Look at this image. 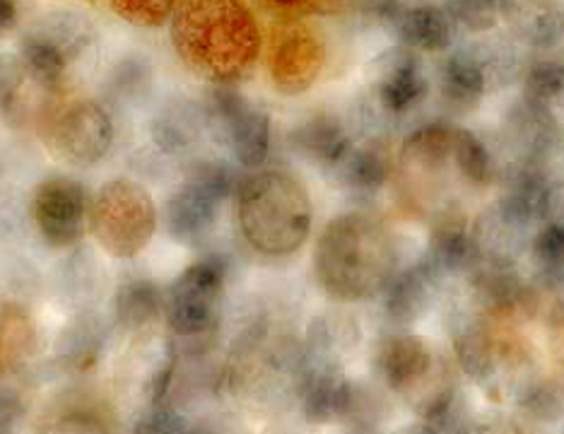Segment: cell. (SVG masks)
Returning <instances> with one entry per match:
<instances>
[{
  "label": "cell",
  "instance_id": "cell-1",
  "mask_svg": "<svg viewBox=\"0 0 564 434\" xmlns=\"http://www.w3.org/2000/svg\"><path fill=\"white\" fill-rule=\"evenodd\" d=\"M176 56L210 85H237L261 58L263 36L243 0H182L170 24Z\"/></svg>",
  "mask_w": 564,
  "mask_h": 434
},
{
  "label": "cell",
  "instance_id": "cell-2",
  "mask_svg": "<svg viewBox=\"0 0 564 434\" xmlns=\"http://www.w3.org/2000/svg\"><path fill=\"white\" fill-rule=\"evenodd\" d=\"M395 271V237L367 213L336 215L316 239L314 275L333 302L352 304L379 297Z\"/></svg>",
  "mask_w": 564,
  "mask_h": 434
},
{
  "label": "cell",
  "instance_id": "cell-3",
  "mask_svg": "<svg viewBox=\"0 0 564 434\" xmlns=\"http://www.w3.org/2000/svg\"><path fill=\"white\" fill-rule=\"evenodd\" d=\"M235 206L243 241L263 257H292L312 235V196L290 172L256 170L241 176Z\"/></svg>",
  "mask_w": 564,
  "mask_h": 434
},
{
  "label": "cell",
  "instance_id": "cell-4",
  "mask_svg": "<svg viewBox=\"0 0 564 434\" xmlns=\"http://www.w3.org/2000/svg\"><path fill=\"white\" fill-rule=\"evenodd\" d=\"M452 343L456 367L492 401L511 399L525 375L535 369L523 343L502 334L497 322L470 304L454 310Z\"/></svg>",
  "mask_w": 564,
  "mask_h": 434
},
{
  "label": "cell",
  "instance_id": "cell-5",
  "mask_svg": "<svg viewBox=\"0 0 564 434\" xmlns=\"http://www.w3.org/2000/svg\"><path fill=\"white\" fill-rule=\"evenodd\" d=\"M158 223L155 200L133 178H111L89 200L87 229L99 249L113 259H133L143 253L158 232Z\"/></svg>",
  "mask_w": 564,
  "mask_h": 434
},
{
  "label": "cell",
  "instance_id": "cell-6",
  "mask_svg": "<svg viewBox=\"0 0 564 434\" xmlns=\"http://www.w3.org/2000/svg\"><path fill=\"white\" fill-rule=\"evenodd\" d=\"M241 178L225 160H198L191 164L184 184L166 198L162 220L178 245H198L213 232L229 196L237 194Z\"/></svg>",
  "mask_w": 564,
  "mask_h": 434
},
{
  "label": "cell",
  "instance_id": "cell-7",
  "mask_svg": "<svg viewBox=\"0 0 564 434\" xmlns=\"http://www.w3.org/2000/svg\"><path fill=\"white\" fill-rule=\"evenodd\" d=\"M205 126L243 170H261L273 148V119L235 85H213L203 101Z\"/></svg>",
  "mask_w": 564,
  "mask_h": 434
},
{
  "label": "cell",
  "instance_id": "cell-8",
  "mask_svg": "<svg viewBox=\"0 0 564 434\" xmlns=\"http://www.w3.org/2000/svg\"><path fill=\"white\" fill-rule=\"evenodd\" d=\"M227 285V265L223 259L208 257L184 268L166 292V324L182 338H200L220 322Z\"/></svg>",
  "mask_w": 564,
  "mask_h": 434
},
{
  "label": "cell",
  "instance_id": "cell-9",
  "mask_svg": "<svg viewBox=\"0 0 564 434\" xmlns=\"http://www.w3.org/2000/svg\"><path fill=\"white\" fill-rule=\"evenodd\" d=\"M93 42V28L78 12H48L22 36L20 61L28 78L51 89Z\"/></svg>",
  "mask_w": 564,
  "mask_h": 434
},
{
  "label": "cell",
  "instance_id": "cell-10",
  "mask_svg": "<svg viewBox=\"0 0 564 434\" xmlns=\"http://www.w3.org/2000/svg\"><path fill=\"white\" fill-rule=\"evenodd\" d=\"M326 58V42L318 30L300 20H288L268 44V78L282 97H300L322 78Z\"/></svg>",
  "mask_w": 564,
  "mask_h": 434
},
{
  "label": "cell",
  "instance_id": "cell-11",
  "mask_svg": "<svg viewBox=\"0 0 564 434\" xmlns=\"http://www.w3.org/2000/svg\"><path fill=\"white\" fill-rule=\"evenodd\" d=\"M89 194L73 176H48L34 188L30 217L44 245L70 249L80 245L89 220Z\"/></svg>",
  "mask_w": 564,
  "mask_h": 434
},
{
  "label": "cell",
  "instance_id": "cell-12",
  "mask_svg": "<svg viewBox=\"0 0 564 434\" xmlns=\"http://www.w3.org/2000/svg\"><path fill=\"white\" fill-rule=\"evenodd\" d=\"M51 155L70 167L89 170L109 155L113 145V121L95 99H78L63 109L48 129Z\"/></svg>",
  "mask_w": 564,
  "mask_h": 434
},
{
  "label": "cell",
  "instance_id": "cell-13",
  "mask_svg": "<svg viewBox=\"0 0 564 434\" xmlns=\"http://www.w3.org/2000/svg\"><path fill=\"white\" fill-rule=\"evenodd\" d=\"M468 304L497 324L525 322L541 314V292L519 265L476 263L466 275Z\"/></svg>",
  "mask_w": 564,
  "mask_h": 434
},
{
  "label": "cell",
  "instance_id": "cell-14",
  "mask_svg": "<svg viewBox=\"0 0 564 434\" xmlns=\"http://www.w3.org/2000/svg\"><path fill=\"white\" fill-rule=\"evenodd\" d=\"M371 95L383 117L403 119L413 113L430 95V78L417 51L399 44L375 58Z\"/></svg>",
  "mask_w": 564,
  "mask_h": 434
},
{
  "label": "cell",
  "instance_id": "cell-15",
  "mask_svg": "<svg viewBox=\"0 0 564 434\" xmlns=\"http://www.w3.org/2000/svg\"><path fill=\"white\" fill-rule=\"evenodd\" d=\"M442 357L430 343L413 330H395L379 340L375 350V369L383 389L405 403L427 387L437 372Z\"/></svg>",
  "mask_w": 564,
  "mask_h": 434
},
{
  "label": "cell",
  "instance_id": "cell-16",
  "mask_svg": "<svg viewBox=\"0 0 564 434\" xmlns=\"http://www.w3.org/2000/svg\"><path fill=\"white\" fill-rule=\"evenodd\" d=\"M444 283L446 280L434 273L422 257L415 263L399 265L379 295L387 322L401 330L415 326L437 304Z\"/></svg>",
  "mask_w": 564,
  "mask_h": 434
},
{
  "label": "cell",
  "instance_id": "cell-17",
  "mask_svg": "<svg viewBox=\"0 0 564 434\" xmlns=\"http://www.w3.org/2000/svg\"><path fill=\"white\" fill-rule=\"evenodd\" d=\"M533 227L511 213L502 200L482 208L470 223L476 261L487 265H519L531 247Z\"/></svg>",
  "mask_w": 564,
  "mask_h": 434
},
{
  "label": "cell",
  "instance_id": "cell-18",
  "mask_svg": "<svg viewBox=\"0 0 564 434\" xmlns=\"http://www.w3.org/2000/svg\"><path fill=\"white\" fill-rule=\"evenodd\" d=\"M502 138L514 160L547 164L562 145V126L555 111L521 97L505 113Z\"/></svg>",
  "mask_w": 564,
  "mask_h": 434
},
{
  "label": "cell",
  "instance_id": "cell-19",
  "mask_svg": "<svg viewBox=\"0 0 564 434\" xmlns=\"http://www.w3.org/2000/svg\"><path fill=\"white\" fill-rule=\"evenodd\" d=\"M389 30L403 46L417 54H442L458 40V24L437 0H401Z\"/></svg>",
  "mask_w": 564,
  "mask_h": 434
},
{
  "label": "cell",
  "instance_id": "cell-20",
  "mask_svg": "<svg viewBox=\"0 0 564 434\" xmlns=\"http://www.w3.org/2000/svg\"><path fill=\"white\" fill-rule=\"evenodd\" d=\"M355 381L343 375L340 367L314 365L306 360L297 379V399L304 417L314 425L343 423L350 413Z\"/></svg>",
  "mask_w": 564,
  "mask_h": 434
},
{
  "label": "cell",
  "instance_id": "cell-21",
  "mask_svg": "<svg viewBox=\"0 0 564 434\" xmlns=\"http://www.w3.org/2000/svg\"><path fill=\"white\" fill-rule=\"evenodd\" d=\"M420 257L444 280L466 278L473 265L478 263L476 251H473L468 217L454 208H446L434 217L425 251Z\"/></svg>",
  "mask_w": 564,
  "mask_h": 434
},
{
  "label": "cell",
  "instance_id": "cell-22",
  "mask_svg": "<svg viewBox=\"0 0 564 434\" xmlns=\"http://www.w3.org/2000/svg\"><path fill=\"white\" fill-rule=\"evenodd\" d=\"M440 99L448 113L466 117L473 113L487 95H492L490 83L480 66V61L473 54L470 46H460L454 54H448L437 70Z\"/></svg>",
  "mask_w": 564,
  "mask_h": 434
},
{
  "label": "cell",
  "instance_id": "cell-23",
  "mask_svg": "<svg viewBox=\"0 0 564 434\" xmlns=\"http://www.w3.org/2000/svg\"><path fill=\"white\" fill-rule=\"evenodd\" d=\"M502 20L521 46L553 51L564 42L562 0H505Z\"/></svg>",
  "mask_w": 564,
  "mask_h": 434
},
{
  "label": "cell",
  "instance_id": "cell-24",
  "mask_svg": "<svg viewBox=\"0 0 564 434\" xmlns=\"http://www.w3.org/2000/svg\"><path fill=\"white\" fill-rule=\"evenodd\" d=\"M290 145L314 167L333 172L348 158L355 140L338 117H333L328 111H316L294 126L290 133Z\"/></svg>",
  "mask_w": 564,
  "mask_h": 434
},
{
  "label": "cell",
  "instance_id": "cell-25",
  "mask_svg": "<svg viewBox=\"0 0 564 434\" xmlns=\"http://www.w3.org/2000/svg\"><path fill=\"white\" fill-rule=\"evenodd\" d=\"M499 178H502V196L497 200H502L511 213L531 227L541 225L545 220L550 188L555 182L545 164L514 160L502 170Z\"/></svg>",
  "mask_w": 564,
  "mask_h": 434
},
{
  "label": "cell",
  "instance_id": "cell-26",
  "mask_svg": "<svg viewBox=\"0 0 564 434\" xmlns=\"http://www.w3.org/2000/svg\"><path fill=\"white\" fill-rule=\"evenodd\" d=\"M208 133L203 101L174 97L160 107L150 123V138L164 155H186Z\"/></svg>",
  "mask_w": 564,
  "mask_h": 434
},
{
  "label": "cell",
  "instance_id": "cell-27",
  "mask_svg": "<svg viewBox=\"0 0 564 434\" xmlns=\"http://www.w3.org/2000/svg\"><path fill=\"white\" fill-rule=\"evenodd\" d=\"M456 131L458 126L448 121H432L420 126V129L405 138L401 148L403 170L417 178H430L454 167Z\"/></svg>",
  "mask_w": 564,
  "mask_h": 434
},
{
  "label": "cell",
  "instance_id": "cell-28",
  "mask_svg": "<svg viewBox=\"0 0 564 434\" xmlns=\"http://www.w3.org/2000/svg\"><path fill=\"white\" fill-rule=\"evenodd\" d=\"M357 346H360V326L355 318L343 312H326L310 324L304 355L314 365L340 367Z\"/></svg>",
  "mask_w": 564,
  "mask_h": 434
},
{
  "label": "cell",
  "instance_id": "cell-29",
  "mask_svg": "<svg viewBox=\"0 0 564 434\" xmlns=\"http://www.w3.org/2000/svg\"><path fill=\"white\" fill-rule=\"evenodd\" d=\"M393 172L391 152L377 140H369L365 145H352L336 170L330 174L336 182L357 196H375L389 184Z\"/></svg>",
  "mask_w": 564,
  "mask_h": 434
},
{
  "label": "cell",
  "instance_id": "cell-30",
  "mask_svg": "<svg viewBox=\"0 0 564 434\" xmlns=\"http://www.w3.org/2000/svg\"><path fill=\"white\" fill-rule=\"evenodd\" d=\"M517 411L538 425H555L564 420V372L553 369V372H543V369H533L525 375V379L517 387L514 395Z\"/></svg>",
  "mask_w": 564,
  "mask_h": 434
},
{
  "label": "cell",
  "instance_id": "cell-31",
  "mask_svg": "<svg viewBox=\"0 0 564 434\" xmlns=\"http://www.w3.org/2000/svg\"><path fill=\"white\" fill-rule=\"evenodd\" d=\"M521 97L550 111L564 107V56L555 51H538L531 61H525Z\"/></svg>",
  "mask_w": 564,
  "mask_h": 434
},
{
  "label": "cell",
  "instance_id": "cell-32",
  "mask_svg": "<svg viewBox=\"0 0 564 434\" xmlns=\"http://www.w3.org/2000/svg\"><path fill=\"white\" fill-rule=\"evenodd\" d=\"M164 310V290L158 283H152V280H128L113 295V314H117V322L128 330L155 324Z\"/></svg>",
  "mask_w": 564,
  "mask_h": 434
},
{
  "label": "cell",
  "instance_id": "cell-33",
  "mask_svg": "<svg viewBox=\"0 0 564 434\" xmlns=\"http://www.w3.org/2000/svg\"><path fill=\"white\" fill-rule=\"evenodd\" d=\"M454 170L470 186H490L502 174V164L495 158L492 148L476 131L458 126L454 145Z\"/></svg>",
  "mask_w": 564,
  "mask_h": 434
},
{
  "label": "cell",
  "instance_id": "cell-34",
  "mask_svg": "<svg viewBox=\"0 0 564 434\" xmlns=\"http://www.w3.org/2000/svg\"><path fill=\"white\" fill-rule=\"evenodd\" d=\"M155 83V68L150 58L140 54H128L119 58L107 73L105 89L109 99H117V105H140Z\"/></svg>",
  "mask_w": 564,
  "mask_h": 434
},
{
  "label": "cell",
  "instance_id": "cell-35",
  "mask_svg": "<svg viewBox=\"0 0 564 434\" xmlns=\"http://www.w3.org/2000/svg\"><path fill=\"white\" fill-rule=\"evenodd\" d=\"M458 30L468 34H490L502 20L505 0H442Z\"/></svg>",
  "mask_w": 564,
  "mask_h": 434
},
{
  "label": "cell",
  "instance_id": "cell-36",
  "mask_svg": "<svg viewBox=\"0 0 564 434\" xmlns=\"http://www.w3.org/2000/svg\"><path fill=\"white\" fill-rule=\"evenodd\" d=\"M109 6L123 22L155 30L172 22L182 0H109Z\"/></svg>",
  "mask_w": 564,
  "mask_h": 434
},
{
  "label": "cell",
  "instance_id": "cell-37",
  "mask_svg": "<svg viewBox=\"0 0 564 434\" xmlns=\"http://www.w3.org/2000/svg\"><path fill=\"white\" fill-rule=\"evenodd\" d=\"M261 6L285 20H302L312 15H333L345 8V0H261Z\"/></svg>",
  "mask_w": 564,
  "mask_h": 434
},
{
  "label": "cell",
  "instance_id": "cell-38",
  "mask_svg": "<svg viewBox=\"0 0 564 434\" xmlns=\"http://www.w3.org/2000/svg\"><path fill=\"white\" fill-rule=\"evenodd\" d=\"M194 425L188 423L184 415H178L170 408H160V411H150L145 417L138 420L133 434H191Z\"/></svg>",
  "mask_w": 564,
  "mask_h": 434
},
{
  "label": "cell",
  "instance_id": "cell-39",
  "mask_svg": "<svg viewBox=\"0 0 564 434\" xmlns=\"http://www.w3.org/2000/svg\"><path fill=\"white\" fill-rule=\"evenodd\" d=\"M24 78H28V70H24L20 56L0 54V107H10L15 101L22 93Z\"/></svg>",
  "mask_w": 564,
  "mask_h": 434
},
{
  "label": "cell",
  "instance_id": "cell-40",
  "mask_svg": "<svg viewBox=\"0 0 564 434\" xmlns=\"http://www.w3.org/2000/svg\"><path fill=\"white\" fill-rule=\"evenodd\" d=\"M458 434H523V430L519 427L517 420H511L507 415H490L470 420Z\"/></svg>",
  "mask_w": 564,
  "mask_h": 434
},
{
  "label": "cell",
  "instance_id": "cell-41",
  "mask_svg": "<svg viewBox=\"0 0 564 434\" xmlns=\"http://www.w3.org/2000/svg\"><path fill=\"white\" fill-rule=\"evenodd\" d=\"M543 223L557 225V227L564 229V178H560V182H553V188H550V198H547Z\"/></svg>",
  "mask_w": 564,
  "mask_h": 434
},
{
  "label": "cell",
  "instance_id": "cell-42",
  "mask_svg": "<svg viewBox=\"0 0 564 434\" xmlns=\"http://www.w3.org/2000/svg\"><path fill=\"white\" fill-rule=\"evenodd\" d=\"M20 415V401L8 389H0V432L12 425Z\"/></svg>",
  "mask_w": 564,
  "mask_h": 434
},
{
  "label": "cell",
  "instance_id": "cell-43",
  "mask_svg": "<svg viewBox=\"0 0 564 434\" xmlns=\"http://www.w3.org/2000/svg\"><path fill=\"white\" fill-rule=\"evenodd\" d=\"M20 18V10L15 0H0V36H6L8 32L15 30Z\"/></svg>",
  "mask_w": 564,
  "mask_h": 434
},
{
  "label": "cell",
  "instance_id": "cell-44",
  "mask_svg": "<svg viewBox=\"0 0 564 434\" xmlns=\"http://www.w3.org/2000/svg\"><path fill=\"white\" fill-rule=\"evenodd\" d=\"M395 434H440V432L434 430L432 425L422 423V420H417V423H413V425H405V427H401V430L395 432Z\"/></svg>",
  "mask_w": 564,
  "mask_h": 434
},
{
  "label": "cell",
  "instance_id": "cell-45",
  "mask_svg": "<svg viewBox=\"0 0 564 434\" xmlns=\"http://www.w3.org/2000/svg\"><path fill=\"white\" fill-rule=\"evenodd\" d=\"M560 434H564V430H562V432H560Z\"/></svg>",
  "mask_w": 564,
  "mask_h": 434
}]
</instances>
